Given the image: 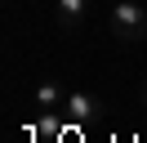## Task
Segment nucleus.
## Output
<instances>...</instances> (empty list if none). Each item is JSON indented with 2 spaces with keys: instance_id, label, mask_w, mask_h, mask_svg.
Instances as JSON below:
<instances>
[{
  "instance_id": "obj_2",
  "label": "nucleus",
  "mask_w": 147,
  "mask_h": 143,
  "mask_svg": "<svg viewBox=\"0 0 147 143\" xmlns=\"http://www.w3.org/2000/svg\"><path fill=\"white\" fill-rule=\"evenodd\" d=\"M63 112L71 116L76 125H85V121H94V116L102 112V103H98L94 94H85V89H76V94H67V98H63Z\"/></svg>"
},
{
  "instance_id": "obj_4",
  "label": "nucleus",
  "mask_w": 147,
  "mask_h": 143,
  "mask_svg": "<svg viewBox=\"0 0 147 143\" xmlns=\"http://www.w3.org/2000/svg\"><path fill=\"white\" fill-rule=\"evenodd\" d=\"M54 107H63V85L45 80V85L36 89V112H54Z\"/></svg>"
},
{
  "instance_id": "obj_5",
  "label": "nucleus",
  "mask_w": 147,
  "mask_h": 143,
  "mask_svg": "<svg viewBox=\"0 0 147 143\" xmlns=\"http://www.w3.org/2000/svg\"><path fill=\"white\" fill-rule=\"evenodd\" d=\"M143 107H147V89H143Z\"/></svg>"
},
{
  "instance_id": "obj_1",
  "label": "nucleus",
  "mask_w": 147,
  "mask_h": 143,
  "mask_svg": "<svg viewBox=\"0 0 147 143\" xmlns=\"http://www.w3.org/2000/svg\"><path fill=\"white\" fill-rule=\"evenodd\" d=\"M107 31L116 45H125V49H134V45L147 40V9L138 5V0H120V5L107 9Z\"/></svg>"
},
{
  "instance_id": "obj_3",
  "label": "nucleus",
  "mask_w": 147,
  "mask_h": 143,
  "mask_svg": "<svg viewBox=\"0 0 147 143\" xmlns=\"http://www.w3.org/2000/svg\"><path fill=\"white\" fill-rule=\"evenodd\" d=\"M54 5H58L54 14H58V22H63V31H80L94 0H54Z\"/></svg>"
}]
</instances>
